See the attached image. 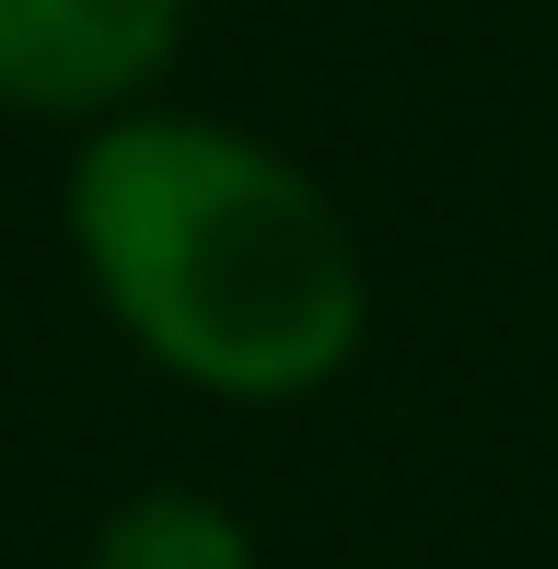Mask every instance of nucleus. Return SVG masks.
Segmentation results:
<instances>
[{"mask_svg": "<svg viewBox=\"0 0 558 569\" xmlns=\"http://www.w3.org/2000/svg\"><path fill=\"white\" fill-rule=\"evenodd\" d=\"M70 244L129 349L221 407H302L372 338L349 210L221 117H106L70 163Z\"/></svg>", "mask_w": 558, "mask_h": 569, "instance_id": "nucleus-1", "label": "nucleus"}, {"mask_svg": "<svg viewBox=\"0 0 558 569\" xmlns=\"http://www.w3.org/2000/svg\"><path fill=\"white\" fill-rule=\"evenodd\" d=\"M187 47V0H0V117H129Z\"/></svg>", "mask_w": 558, "mask_h": 569, "instance_id": "nucleus-2", "label": "nucleus"}, {"mask_svg": "<svg viewBox=\"0 0 558 569\" xmlns=\"http://www.w3.org/2000/svg\"><path fill=\"white\" fill-rule=\"evenodd\" d=\"M82 569H268V558L245 535V511H221L210 488H140L93 523Z\"/></svg>", "mask_w": 558, "mask_h": 569, "instance_id": "nucleus-3", "label": "nucleus"}]
</instances>
